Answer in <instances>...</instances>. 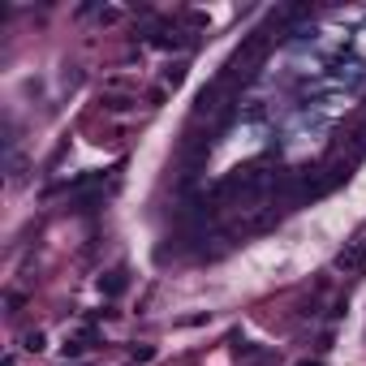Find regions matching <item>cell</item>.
Wrapping results in <instances>:
<instances>
[{
	"label": "cell",
	"mask_w": 366,
	"mask_h": 366,
	"mask_svg": "<svg viewBox=\"0 0 366 366\" xmlns=\"http://www.w3.org/2000/svg\"><path fill=\"white\" fill-rule=\"evenodd\" d=\"M272 185H276L272 164H268V160H254V164H246V168H233V173L216 185V198H263V194H272Z\"/></svg>",
	"instance_id": "cell-1"
},
{
	"label": "cell",
	"mask_w": 366,
	"mask_h": 366,
	"mask_svg": "<svg viewBox=\"0 0 366 366\" xmlns=\"http://www.w3.org/2000/svg\"><path fill=\"white\" fill-rule=\"evenodd\" d=\"M22 349L39 353V349H43V332H26V336H22Z\"/></svg>",
	"instance_id": "cell-5"
},
{
	"label": "cell",
	"mask_w": 366,
	"mask_h": 366,
	"mask_svg": "<svg viewBox=\"0 0 366 366\" xmlns=\"http://www.w3.org/2000/svg\"><path fill=\"white\" fill-rule=\"evenodd\" d=\"M297 366H324V362H319V358H306V362H297Z\"/></svg>",
	"instance_id": "cell-8"
},
{
	"label": "cell",
	"mask_w": 366,
	"mask_h": 366,
	"mask_svg": "<svg viewBox=\"0 0 366 366\" xmlns=\"http://www.w3.org/2000/svg\"><path fill=\"white\" fill-rule=\"evenodd\" d=\"M268 47H272V35H268V30H250V35L241 39V47L224 61V69H220V78H216V82L233 86V82L254 78V69L263 65V57H268Z\"/></svg>",
	"instance_id": "cell-2"
},
{
	"label": "cell",
	"mask_w": 366,
	"mask_h": 366,
	"mask_svg": "<svg viewBox=\"0 0 366 366\" xmlns=\"http://www.w3.org/2000/svg\"><path fill=\"white\" fill-rule=\"evenodd\" d=\"M332 268H336V272H345V276H358V272H366V229H362L353 241H345V250L332 258Z\"/></svg>",
	"instance_id": "cell-3"
},
{
	"label": "cell",
	"mask_w": 366,
	"mask_h": 366,
	"mask_svg": "<svg viewBox=\"0 0 366 366\" xmlns=\"http://www.w3.org/2000/svg\"><path fill=\"white\" fill-rule=\"evenodd\" d=\"M125 285H130V280H125V272H121V268H117V272H108V276H99V289L108 293V297H121V293H125Z\"/></svg>",
	"instance_id": "cell-4"
},
{
	"label": "cell",
	"mask_w": 366,
	"mask_h": 366,
	"mask_svg": "<svg viewBox=\"0 0 366 366\" xmlns=\"http://www.w3.org/2000/svg\"><path fill=\"white\" fill-rule=\"evenodd\" d=\"M164 82H168V86H181V82H185V65H173V69L164 74Z\"/></svg>",
	"instance_id": "cell-6"
},
{
	"label": "cell",
	"mask_w": 366,
	"mask_h": 366,
	"mask_svg": "<svg viewBox=\"0 0 366 366\" xmlns=\"http://www.w3.org/2000/svg\"><path fill=\"white\" fill-rule=\"evenodd\" d=\"M155 358V349L151 345H142V349H134V362H151Z\"/></svg>",
	"instance_id": "cell-7"
}]
</instances>
